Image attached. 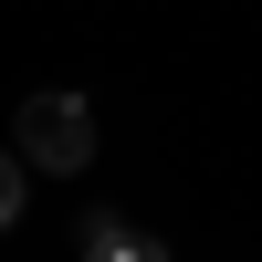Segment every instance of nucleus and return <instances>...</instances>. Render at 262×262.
Instances as JSON below:
<instances>
[{"label": "nucleus", "mask_w": 262, "mask_h": 262, "mask_svg": "<svg viewBox=\"0 0 262 262\" xmlns=\"http://www.w3.org/2000/svg\"><path fill=\"white\" fill-rule=\"evenodd\" d=\"M11 147L42 168V179H84V168H95V105H84L74 84H42V95H21Z\"/></svg>", "instance_id": "obj_1"}, {"label": "nucleus", "mask_w": 262, "mask_h": 262, "mask_svg": "<svg viewBox=\"0 0 262 262\" xmlns=\"http://www.w3.org/2000/svg\"><path fill=\"white\" fill-rule=\"evenodd\" d=\"M84 262H168V242L137 231V221H116V210H95L84 221Z\"/></svg>", "instance_id": "obj_2"}, {"label": "nucleus", "mask_w": 262, "mask_h": 262, "mask_svg": "<svg viewBox=\"0 0 262 262\" xmlns=\"http://www.w3.org/2000/svg\"><path fill=\"white\" fill-rule=\"evenodd\" d=\"M21 168H32V158H21V147H0V231L21 221Z\"/></svg>", "instance_id": "obj_3"}]
</instances>
